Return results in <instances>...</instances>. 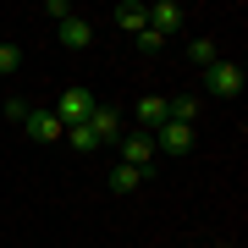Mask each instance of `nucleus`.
<instances>
[{"label":"nucleus","mask_w":248,"mask_h":248,"mask_svg":"<svg viewBox=\"0 0 248 248\" xmlns=\"http://www.w3.org/2000/svg\"><path fill=\"white\" fill-rule=\"evenodd\" d=\"M204 83H210V94H215V99H237L248 78H243V66H237V61H215L210 72H204Z\"/></svg>","instance_id":"nucleus-1"},{"label":"nucleus","mask_w":248,"mask_h":248,"mask_svg":"<svg viewBox=\"0 0 248 248\" xmlns=\"http://www.w3.org/2000/svg\"><path fill=\"white\" fill-rule=\"evenodd\" d=\"M116 149H122V166H133V171H149L155 166V138L149 133H122Z\"/></svg>","instance_id":"nucleus-2"},{"label":"nucleus","mask_w":248,"mask_h":248,"mask_svg":"<svg viewBox=\"0 0 248 248\" xmlns=\"http://www.w3.org/2000/svg\"><path fill=\"white\" fill-rule=\"evenodd\" d=\"M99 105V99L89 89H61V105H55V116H61V127H78V122H89V110Z\"/></svg>","instance_id":"nucleus-3"},{"label":"nucleus","mask_w":248,"mask_h":248,"mask_svg":"<svg viewBox=\"0 0 248 248\" xmlns=\"http://www.w3.org/2000/svg\"><path fill=\"white\" fill-rule=\"evenodd\" d=\"M22 133L33 138V143H55V138L66 133V127H61V116H55L50 105H33V116H28V122H22Z\"/></svg>","instance_id":"nucleus-4"},{"label":"nucleus","mask_w":248,"mask_h":248,"mask_svg":"<svg viewBox=\"0 0 248 248\" xmlns=\"http://www.w3.org/2000/svg\"><path fill=\"white\" fill-rule=\"evenodd\" d=\"M83 127L94 133V143H116V138H122V116H116L110 105H94V110H89V122H83Z\"/></svg>","instance_id":"nucleus-5"},{"label":"nucleus","mask_w":248,"mask_h":248,"mask_svg":"<svg viewBox=\"0 0 248 248\" xmlns=\"http://www.w3.org/2000/svg\"><path fill=\"white\" fill-rule=\"evenodd\" d=\"M149 138H155V149H166V155H187V149H193V127H182V122H166Z\"/></svg>","instance_id":"nucleus-6"},{"label":"nucleus","mask_w":248,"mask_h":248,"mask_svg":"<svg viewBox=\"0 0 248 248\" xmlns=\"http://www.w3.org/2000/svg\"><path fill=\"white\" fill-rule=\"evenodd\" d=\"M133 116H138V127H143V133H160V127L171 122V116H166V99H160V94H143L138 105H133Z\"/></svg>","instance_id":"nucleus-7"},{"label":"nucleus","mask_w":248,"mask_h":248,"mask_svg":"<svg viewBox=\"0 0 248 248\" xmlns=\"http://www.w3.org/2000/svg\"><path fill=\"white\" fill-rule=\"evenodd\" d=\"M116 28H127V33H143V28H149V6H143V0H122V6H116Z\"/></svg>","instance_id":"nucleus-8"},{"label":"nucleus","mask_w":248,"mask_h":248,"mask_svg":"<svg viewBox=\"0 0 248 248\" xmlns=\"http://www.w3.org/2000/svg\"><path fill=\"white\" fill-rule=\"evenodd\" d=\"M61 45H66V50H89V45H94V28H89V17H78V11H72V17L61 22Z\"/></svg>","instance_id":"nucleus-9"},{"label":"nucleus","mask_w":248,"mask_h":248,"mask_svg":"<svg viewBox=\"0 0 248 248\" xmlns=\"http://www.w3.org/2000/svg\"><path fill=\"white\" fill-rule=\"evenodd\" d=\"M182 17H187V11L177 6V0H155V6H149V28H155V33H171V28H182Z\"/></svg>","instance_id":"nucleus-10"},{"label":"nucleus","mask_w":248,"mask_h":248,"mask_svg":"<svg viewBox=\"0 0 248 248\" xmlns=\"http://www.w3.org/2000/svg\"><path fill=\"white\" fill-rule=\"evenodd\" d=\"M143 182H149V171H133V166H116L110 171V187H116V193H138Z\"/></svg>","instance_id":"nucleus-11"},{"label":"nucleus","mask_w":248,"mask_h":248,"mask_svg":"<svg viewBox=\"0 0 248 248\" xmlns=\"http://www.w3.org/2000/svg\"><path fill=\"white\" fill-rule=\"evenodd\" d=\"M166 116H171V122H182V127H193V116H199V99H193V94H177V99H166Z\"/></svg>","instance_id":"nucleus-12"},{"label":"nucleus","mask_w":248,"mask_h":248,"mask_svg":"<svg viewBox=\"0 0 248 248\" xmlns=\"http://www.w3.org/2000/svg\"><path fill=\"white\" fill-rule=\"evenodd\" d=\"M187 61H193V66H204V72H210L215 61H221V55H215V39H193V45H187Z\"/></svg>","instance_id":"nucleus-13"},{"label":"nucleus","mask_w":248,"mask_h":248,"mask_svg":"<svg viewBox=\"0 0 248 248\" xmlns=\"http://www.w3.org/2000/svg\"><path fill=\"white\" fill-rule=\"evenodd\" d=\"M0 116H6L11 127H22L28 116H33V105H28V99H6V105H0Z\"/></svg>","instance_id":"nucleus-14"},{"label":"nucleus","mask_w":248,"mask_h":248,"mask_svg":"<svg viewBox=\"0 0 248 248\" xmlns=\"http://www.w3.org/2000/svg\"><path fill=\"white\" fill-rule=\"evenodd\" d=\"M61 138L72 143V149H99V143H94V133H89V127H83V122H78V127H66Z\"/></svg>","instance_id":"nucleus-15"},{"label":"nucleus","mask_w":248,"mask_h":248,"mask_svg":"<svg viewBox=\"0 0 248 248\" xmlns=\"http://www.w3.org/2000/svg\"><path fill=\"white\" fill-rule=\"evenodd\" d=\"M17 66H22V50L17 45H0V78H11Z\"/></svg>","instance_id":"nucleus-16"},{"label":"nucleus","mask_w":248,"mask_h":248,"mask_svg":"<svg viewBox=\"0 0 248 248\" xmlns=\"http://www.w3.org/2000/svg\"><path fill=\"white\" fill-rule=\"evenodd\" d=\"M138 50H143V55L166 50V33H155V28H143V33H138Z\"/></svg>","instance_id":"nucleus-17"}]
</instances>
